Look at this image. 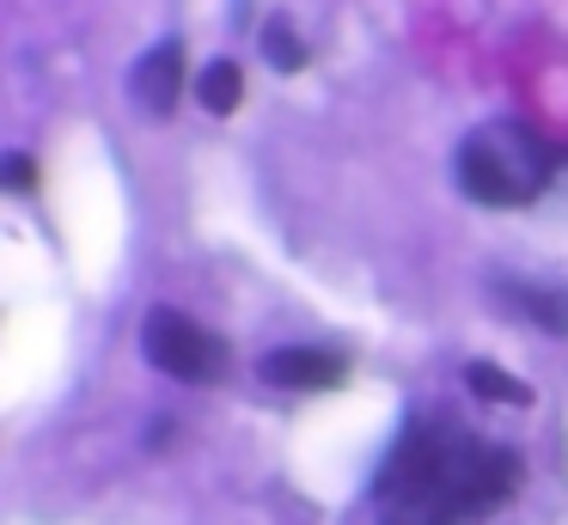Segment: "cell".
I'll list each match as a JSON object with an SVG mask.
<instances>
[{
    "mask_svg": "<svg viewBox=\"0 0 568 525\" xmlns=\"http://www.w3.org/2000/svg\"><path fill=\"white\" fill-rule=\"evenodd\" d=\"M519 488V458L453 422V415H409L373 476L379 525H470L495 513Z\"/></svg>",
    "mask_w": 568,
    "mask_h": 525,
    "instance_id": "1",
    "label": "cell"
},
{
    "mask_svg": "<svg viewBox=\"0 0 568 525\" xmlns=\"http://www.w3.org/2000/svg\"><path fill=\"white\" fill-rule=\"evenodd\" d=\"M556 165H562V147H556L550 134H538L531 122H514V117L470 129L465 141H458V159H453L458 190L483 208L538 202V195L550 190Z\"/></svg>",
    "mask_w": 568,
    "mask_h": 525,
    "instance_id": "2",
    "label": "cell"
},
{
    "mask_svg": "<svg viewBox=\"0 0 568 525\" xmlns=\"http://www.w3.org/2000/svg\"><path fill=\"white\" fill-rule=\"evenodd\" d=\"M141 349H148V361L160 366L165 378H184V385H209V378L226 373V342L214 336L209 324L172 312V305L148 312V324H141Z\"/></svg>",
    "mask_w": 568,
    "mask_h": 525,
    "instance_id": "3",
    "label": "cell"
},
{
    "mask_svg": "<svg viewBox=\"0 0 568 525\" xmlns=\"http://www.w3.org/2000/svg\"><path fill=\"white\" fill-rule=\"evenodd\" d=\"M257 373L270 378V385H282V391H331L336 378L348 373V361H343V354H331V349L287 342V349H270V354H263Z\"/></svg>",
    "mask_w": 568,
    "mask_h": 525,
    "instance_id": "4",
    "label": "cell"
},
{
    "mask_svg": "<svg viewBox=\"0 0 568 525\" xmlns=\"http://www.w3.org/2000/svg\"><path fill=\"white\" fill-rule=\"evenodd\" d=\"M129 92H135V104L148 110V117H172L178 98H184V43H178V37L153 43L148 55L135 61V80H129Z\"/></svg>",
    "mask_w": 568,
    "mask_h": 525,
    "instance_id": "5",
    "label": "cell"
},
{
    "mask_svg": "<svg viewBox=\"0 0 568 525\" xmlns=\"http://www.w3.org/2000/svg\"><path fill=\"white\" fill-rule=\"evenodd\" d=\"M196 98L214 110V117H233L239 98H245V73H239V61H209L196 80Z\"/></svg>",
    "mask_w": 568,
    "mask_h": 525,
    "instance_id": "6",
    "label": "cell"
},
{
    "mask_svg": "<svg viewBox=\"0 0 568 525\" xmlns=\"http://www.w3.org/2000/svg\"><path fill=\"white\" fill-rule=\"evenodd\" d=\"M465 385L477 391V397H489V403H507V410H526V403H531V391L519 385L514 373L489 366V361H470V366H465Z\"/></svg>",
    "mask_w": 568,
    "mask_h": 525,
    "instance_id": "7",
    "label": "cell"
},
{
    "mask_svg": "<svg viewBox=\"0 0 568 525\" xmlns=\"http://www.w3.org/2000/svg\"><path fill=\"white\" fill-rule=\"evenodd\" d=\"M263 55H270V68H282V73H300L306 68V43H300V31L287 19H270L263 24Z\"/></svg>",
    "mask_w": 568,
    "mask_h": 525,
    "instance_id": "8",
    "label": "cell"
},
{
    "mask_svg": "<svg viewBox=\"0 0 568 525\" xmlns=\"http://www.w3.org/2000/svg\"><path fill=\"white\" fill-rule=\"evenodd\" d=\"M7 183H13V190H31V159L26 153L7 159Z\"/></svg>",
    "mask_w": 568,
    "mask_h": 525,
    "instance_id": "9",
    "label": "cell"
}]
</instances>
